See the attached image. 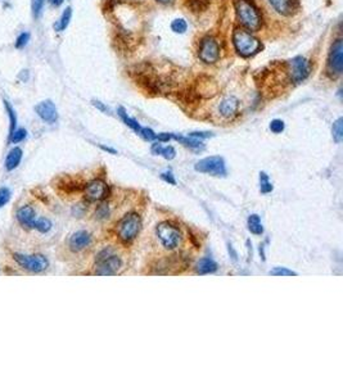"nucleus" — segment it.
<instances>
[{"label":"nucleus","instance_id":"f257e3e1","mask_svg":"<svg viewBox=\"0 0 343 385\" xmlns=\"http://www.w3.org/2000/svg\"><path fill=\"white\" fill-rule=\"evenodd\" d=\"M234 6H235L236 17L239 19V22L247 30H249V31H258V30L261 29L262 18L253 4L249 3L248 0H235Z\"/></svg>","mask_w":343,"mask_h":385},{"label":"nucleus","instance_id":"f03ea898","mask_svg":"<svg viewBox=\"0 0 343 385\" xmlns=\"http://www.w3.org/2000/svg\"><path fill=\"white\" fill-rule=\"evenodd\" d=\"M97 269L95 274L101 276H112L116 275L117 271L121 269L122 261L118 256H116L112 248H104L103 250L98 253L97 259Z\"/></svg>","mask_w":343,"mask_h":385},{"label":"nucleus","instance_id":"7ed1b4c3","mask_svg":"<svg viewBox=\"0 0 343 385\" xmlns=\"http://www.w3.org/2000/svg\"><path fill=\"white\" fill-rule=\"evenodd\" d=\"M142 230V218L136 213H127L117 224V235L123 243H131Z\"/></svg>","mask_w":343,"mask_h":385},{"label":"nucleus","instance_id":"20e7f679","mask_svg":"<svg viewBox=\"0 0 343 385\" xmlns=\"http://www.w3.org/2000/svg\"><path fill=\"white\" fill-rule=\"evenodd\" d=\"M233 44L242 57H251L261 49L260 40L242 29H236L233 32Z\"/></svg>","mask_w":343,"mask_h":385},{"label":"nucleus","instance_id":"39448f33","mask_svg":"<svg viewBox=\"0 0 343 385\" xmlns=\"http://www.w3.org/2000/svg\"><path fill=\"white\" fill-rule=\"evenodd\" d=\"M156 234L161 244L164 245L165 249L172 250L177 248L181 241V233L176 226H173L171 222H161L156 228Z\"/></svg>","mask_w":343,"mask_h":385},{"label":"nucleus","instance_id":"423d86ee","mask_svg":"<svg viewBox=\"0 0 343 385\" xmlns=\"http://www.w3.org/2000/svg\"><path fill=\"white\" fill-rule=\"evenodd\" d=\"M13 259L16 261L19 267H22L26 271L34 272V274L45 271L49 267V261L47 259V257L41 256V254L29 256V254H22V253H14Z\"/></svg>","mask_w":343,"mask_h":385},{"label":"nucleus","instance_id":"0eeeda50","mask_svg":"<svg viewBox=\"0 0 343 385\" xmlns=\"http://www.w3.org/2000/svg\"><path fill=\"white\" fill-rule=\"evenodd\" d=\"M194 170L201 174H208L211 176L216 177H224L227 176V166H225V161L220 155H212V157H207L197 162L194 166Z\"/></svg>","mask_w":343,"mask_h":385},{"label":"nucleus","instance_id":"6e6552de","mask_svg":"<svg viewBox=\"0 0 343 385\" xmlns=\"http://www.w3.org/2000/svg\"><path fill=\"white\" fill-rule=\"evenodd\" d=\"M311 66L310 62L303 57H294L289 60V79L293 84H301L310 75Z\"/></svg>","mask_w":343,"mask_h":385},{"label":"nucleus","instance_id":"1a4fd4ad","mask_svg":"<svg viewBox=\"0 0 343 385\" xmlns=\"http://www.w3.org/2000/svg\"><path fill=\"white\" fill-rule=\"evenodd\" d=\"M199 58L207 64L216 63L220 58V45L218 41L211 36L203 39L199 45Z\"/></svg>","mask_w":343,"mask_h":385},{"label":"nucleus","instance_id":"9d476101","mask_svg":"<svg viewBox=\"0 0 343 385\" xmlns=\"http://www.w3.org/2000/svg\"><path fill=\"white\" fill-rule=\"evenodd\" d=\"M110 187L101 179L93 180L85 185V199L88 202H102L110 196Z\"/></svg>","mask_w":343,"mask_h":385},{"label":"nucleus","instance_id":"9b49d317","mask_svg":"<svg viewBox=\"0 0 343 385\" xmlns=\"http://www.w3.org/2000/svg\"><path fill=\"white\" fill-rule=\"evenodd\" d=\"M328 68L334 75H341L343 71V41L341 39L334 41L332 47L329 59H328Z\"/></svg>","mask_w":343,"mask_h":385},{"label":"nucleus","instance_id":"f8f14e48","mask_svg":"<svg viewBox=\"0 0 343 385\" xmlns=\"http://www.w3.org/2000/svg\"><path fill=\"white\" fill-rule=\"evenodd\" d=\"M35 112L38 113V116L40 117L41 120L48 123H54L58 120L57 107H56V104L52 100L40 101L35 107Z\"/></svg>","mask_w":343,"mask_h":385},{"label":"nucleus","instance_id":"ddd939ff","mask_svg":"<svg viewBox=\"0 0 343 385\" xmlns=\"http://www.w3.org/2000/svg\"><path fill=\"white\" fill-rule=\"evenodd\" d=\"M90 243H92V235L88 231L80 230L71 235L68 246L72 252H80V250L88 248Z\"/></svg>","mask_w":343,"mask_h":385},{"label":"nucleus","instance_id":"4468645a","mask_svg":"<svg viewBox=\"0 0 343 385\" xmlns=\"http://www.w3.org/2000/svg\"><path fill=\"white\" fill-rule=\"evenodd\" d=\"M238 109H239V100L235 96H228L223 99L219 105V113L227 120H231L233 117H235L238 114Z\"/></svg>","mask_w":343,"mask_h":385},{"label":"nucleus","instance_id":"2eb2a0df","mask_svg":"<svg viewBox=\"0 0 343 385\" xmlns=\"http://www.w3.org/2000/svg\"><path fill=\"white\" fill-rule=\"evenodd\" d=\"M17 220L23 228L32 230L34 229L35 221H36V213H35V209L32 208L31 205H23L17 211L16 213Z\"/></svg>","mask_w":343,"mask_h":385},{"label":"nucleus","instance_id":"dca6fc26","mask_svg":"<svg viewBox=\"0 0 343 385\" xmlns=\"http://www.w3.org/2000/svg\"><path fill=\"white\" fill-rule=\"evenodd\" d=\"M271 6L282 16H292L298 8V0H269Z\"/></svg>","mask_w":343,"mask_h":385},{"label":"nucleus","instance_id":"f3484780","mask_svg":"<svg viewBox=\"0 0 343 385\" xmlns=\"http://www.w3.org/2000/svg\"><path fill=\"white\" fill-rule=\"evenodd\" d=\"M195 271L199 275L214 274V272L218 271V263L215 262L212 258L205 257V258H202L198 261V263L195 266Z\"/></svg>","mask_w":343,"mask_h":385},{"label":"nucleus","instance_id":"a211bd4d","mask_svg":"<svg viewBox=\"0 0 343 385\" xmlns=\"http://www.w3.org/2000/svg\"><path fill=\"white\" fill-rule=\"evenodd\" d=\"M151 150L155 155H162V157H164L165 159H167V161H171V159H173L175 155H176V150H175L173 146L171 145L162 146V144H161L160 142L153 143V144H152Z\"/></svg>","mask_w":343,"mask_h":385},{"label":"nucleus","instance_id":"6ab92c4d","mask_svg":"<svg viewBox=\"0 0 343 385\" xmlns=\"http://www.w3.org/2000/svg\"><path fill=\"white\" fill-rule=\"evenodd\" d=\"M22 159V149L21 148H13L5 158V170L13 171L16 170L21 163Z\"/></svg>","mask_w":343,"mask_h":385},{"label":"nucleus","instance_id":"aec40b11","mask_svg":"<svg viewBox=\"0 0 343 385\" xmlns=\"http://www.w3.org/2000/svg\"><path fill=\"white\" fill-rule=\"evenodd\" d=\"M172 139L177 140L180 144H183L184 146L189 149H194V150H202L205 148L203 143L199 139H195V138H190V136H181V135H175L172 134Z\"/></svg>","mask_w":343,"mask_h":385},{"label":"nucleus","instance_id":"412c9836","mask_svg":"<svg viewBox=\"0 0 343 385\" xmlns=\"http://www.w3.org/2000/svg\"><path fill=\"white\" fill-rule=\"evenodd\" d=\"M247 226L248 230L255 235H261L264 234V226H262L261 218L258 215H251L247 220Z\"/></svg>","mask_w":343,"mask_h":385},{"label":"nucleus","instance_id":"4be33fe9","mask_svg":"<svg viewBox=\"0 0 343 385\" xmlns=\"http://www.w3.org/2000/svg\"><path fill=\"white\" fill-rule=\"evenodd\" d=\"M117 112H118V116L121 117V120L125 122V125H127V126L130 127L131 130H134L136 134H140V130H142V126L139 125L138 121H135L134 118H131L130 116H127V113H126L125 111V108L123 107H120L118 109H117Z\"/></svg>","mask_w":343,"mask_h":385},{"label":"nucleus","instance_id":"5701e85b","mask_svg":"<svg viewBox=\"0 0 343 385\" xmlns=\"http://www.w3.org/2000/svg\"><path fill=\"white\" fill-rule=\"evenodd\" d=\"M4 107H5V111L9 117V136L14 133V130L17 129V113L14 112L13 107L10 105L9 101L4 100Z\"/></svg>","mask_w":343,"mask_h":385},{"label":"nucleus","instance_id":"b1692460","mask_svg":"<svg viewBox=\"0 0 343 385\" xmlns=\"http://www.w3.org/2000/svg\"><path fill=\"white\" fill-rule=\"evenodd\" d=\"M71 17H72V9H71V6H67L66 9H64V12L62 13V16H60L58 23L56 25V30H57V31H63V30H66L67 26L69 25Z\"/></svg>","mask_w":343,"mask_h":385},{"label":"nucleus","instance_id":"393cba45","mask_svg":"<svg viewBox=\"0 0 343 385\" xmlns=\"http://www.w3.org/2000/svg\"><path fill=\"white\" fill-rule=\"evenodd\" d=\"M332 133H333V139L336 140V143L340 144L343 140V118H338V120L333 123Z\"/></svg>","mask_w":343,"mask_h":385},{"label":"nucleus","instance_id":"a878e982","mask_svg":"<svg viewBox=\"0 0 343 385\" xmlns=\"http://www.w3.org/2000/svg\"><path fill=\"white\" fill-rule=\"evenodd\" d=\"M34 229L35 230H38L39 233L45 234V233H48V231H51L52 222L45 217L36 218V221H35V225H34Z\"/></svg>","mask_w":343,"mask_h":385},{"label":"nucleus","instance_id":"bb28decb","mask_svg":"<svg viewBox=\"0 0 343 385\" xmlns=\"http://www.w3.org/2000/svg\"><path fill=\"white\" fill-rule=\"evenodd\" d=\"M273 184L269 180V176L266 175V172H260V190H261L262 194H269V192H273Z\"/></svg>","mask_w":343,"mask_h":385},{"label":"nucleus","instance_id":"cd10ccee","mask_svg":"<svg viewBox=\"0 0 343 385\" xmlns=\"http://www.w3.org/2000/svg\"><path fill=\"white\" fill-rule=\"evenodd\" d=\"M186 29H188V25H186V22L183 18L173 19L172 23H171V30L173 32H176V34H184Z\"/></svg>","mask_w":343,"mask_h":385},{"label":"nucleus","instance_id":"c85d7f7f","mask_svg":"<svg viewBox=\"0 0 343 385\" xmlns=\"http://www.w3.org/2000/svg\"><path fill=\"white\" fill-rule=\"evenodd\" d=\"M110 207H108V204H101V205H98V208L97 211H95V218L97 220H99V221H103V220H106V218L110 217Z\"/></svg>","mask_w":343,"mask_h":385},{"label":"nucleus","instance_id":"c756f323","mask_svg":"<svg viewBox=\"0 0 343 385\" xmlns=\"http://www.w3.org/2000/svg\"><path fill=\"white\" fill-rule=\"evenodd\" d=\"M27 136V131L25 129H16L14 133L9 136V142L13 144H17V143H21L26 139Z\"/></svg>","mask_w":343,"mask_h":385},{"label":"nucleus","instance_id":"7c9ffc66","mask_svg":"<svg viewBox=\"0 0 343 385\" xmlns=\"http://www.w3.org/2000/svg\"><path fill=\"white\" fill-rule=\"evenodd\" d=\"M269 275L271 276H297V272L286 269V267H274L269 272Z\"/></svg>","mask_w":343,"mask_h":385},{"label":"nucleus","instance_id":"2f4dec72","mask_svg":"<svg viewBox=\"0 0 343 385\" xmlns=\"http://www.w3.org/2000/svg\"><path fill=\"white\" fill-rule=\"evenodd\" d=\"M44 3L45 0H31V10L35 18H39V16L41 14Z\"/></svg>","mask_w":343,"mask_h":385},{"label":"nucleus","instance_id":"473e14b6","mask_svg":"<svg viewBox=\"0 0 343 385\" xmlns=\"http://www.w3.org/2000/svg\"><path fill=\"white\" fill-rule=\"evenodd\" d=\"M269 127H270L271 133L282 134L284 131V129H286V125H284V122L282 120H273Z\"/></svg>","mask_w":343,"mask_h":385},{"label":"nucleus","instance_id":"72a5a7b5","mask_svg":"<svg viewBox=\"0 0 343 385\" xmlns=\"http://www.w3.org/2000/svg\"><path fill=\"white\" fill-rule=\"evenodd\" d=\"M10 200V190L8 188H0V208Z\"/></svg>","mask_w":343,"mask_h":385},{"label":"nucleus","instance_id":"f704fd0d","mask_svg":"<svg viewBox=\"0 0 343 385\" xmlns=\"http://www.w3.org/2000/svg\"><path fill=\"white\" fill-rule=\"evenodd\" d=\"M30 40V34L29 32H22L21 35L17 38L16 40V48L17 49H22V48H25L26 45H27V43H29Z\"/></svg>","mask_w":343,"mask_h":385},{"label":"nucleus","instance_id":"c9c22d12","mask_svg":"<svg viewBox=\"0 0 343 385\" xmlns=\"http://www.w3.org/2000/svg\"><path fill=\"white\" fill-rule=\"evenodd\" d=\"M139 135H142L143 138H144L145 140H148V142H153V140H156V135H157V134H156L153 130L148 129V127H142Z\"/></svg>","mask_w":343,"mask_h":385},{"label":"nucleus","instance_id":"e433bc0d","mask_svg":"<svg viewBox=\"0 0 343 385\" xmlns=\"http://www.w3.org/2000/svg\"><path fill=\"white\" fill-rule=\"evenodd\" d=\"M188 136L195 138V139H208V138H212L214 134L208 133V131H193V133L189 134Z\"/></svg>","mask_w":343,"mask_h":385},{"label":"nucleus","instance_id":"4c0bfd02","mask_svg":"<svg viewBox=\"0 0 343 385\" xmlns=\"http://www.w3.org/2000/svg\"><path fill=\"white\" fill-rule=\"evenodd\" d=\"M161 179L166 183L171 184V185H176V180H175V177H173L172 172L171 171H165L161 174Z\"/></svg>","mask_w":343,"mask_h":385},{"label":"nucleus","instance_id":"58836bf2","mask_svg":"<svg viewBox=\"0 0 343 385\" xmlns=\"http://www.w3.org/2000/svg\"><path fill=\"white\" fill-rule=\"evenodd\" d=\"M172 139V134L169 133H161L158 135H156V140H158L160 143H167Z\"/></svg>","mask_w":343,"mask_h":385},{"label":"nucleus","instance_id":"ea45409f","mask_svg":"<svg viewBox=\"0 0 343 385\" xmlns=\"http://www.w3.org/2000/svg\"><path fill=\"white\" fill-rule=\"evenodd\" d=\"M92 103H93V105H94V107L97 108V109H99V111L103 112V113H110V112H111V111H110V108H108L107 105H104L103 103H102V101H99V100H93Z\"/></svg>","mask_w":343,"mask_h":385},{"label":"nucleus","instance_id":"a19ab883","mask_svg":"<svg viewBox=\"0 0 343 385\" xmlns=\"http://www.w3.org/2000/svg\"><path fill=\"white\" fill-rule=\"evenodd\" d=\"M18 79L21 80V81L26 82V81H27V79H29V72H27V71H26V70L21 71V73H19V75H18Z\"/></svg>","mask_w":343,"mask_h":385},{"label":"nucleus","instance_id":"79ce46f5","mask_svg":"<svg viewBox=\"0 0 343 385\" xmlns=\"http://www.w3.org/2000/svg\"><path fill=\"white\" fill-rule=\"evenodd\" d=\"M99 148L102 149V150H104V152H107V153H111V154H117V150L114 148H110V146H106V145H99Z\"/></svg>","mask_w":343,"mask_h":385},{"label":"nucleus","instance_id":"37998d69","mask_svg":"<svg viewBox=\"0 0 343 385\" xmlns=\"http://www.w3.org/2000/svg\"><path fill=\"white\" fill-rule=\"evenodd\" d=\"M228 250H229V254H231V258H233L234 261H236V253H235V250H234V248L231 244H228Z\"/></svg>","mask_w":343,"mask_h":385},{"label":"nucleus","instance_id":"c03bdc74","mask_svg":"<svg viewBox=\"0 0 343 385\" xmlns=\"http://www.w3.org/2000/svg\"><path fill=\"white\" fill-rule=\"evenodd\" d=\"M63 1H64V0H49V3H51L52 5H54V6L62 5Z\"/></svg>","mask_w":343,"mask_h":385},{"label":"nucleus","instance_id":"a18cd8bd","mask_svg":"<svg viewBox=\"0 0 343 385\" xmlns=\"http://www.w3.org/2000/svg\"><path fill=\"white\" fill-rule=\"evenodd\" d=\"M260 254H261L262 261H265V245L264 244H260Z\"/></svg>","mask_w":343,"mask_h":385},{"label":"nucleus","instance_id":"49530a36","mask_svg":"<svg viewBox=\"0 0 343 385\" xmlns=\"http://www.w3.org/2000/svg\"><path fill=\"white\" fill-rule=\"evenodd\" d=\"M158 1H161V3H171L173 0H158Z\"/></svg>","mask_w":343,"mask_h":385}]
</instances>
